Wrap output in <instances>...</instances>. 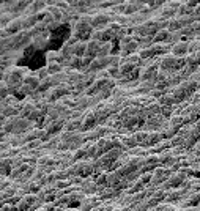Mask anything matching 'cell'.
Here are the masks:
<instances>
[{
	"instance_id": "14",
	"label": "cell",
	"mask_w": 200,
	"mask_h": 211,
	"mask_svg": "<svg viewBox=\"0 0 200 211\" xmlns=\"http://www.w3.org/2000/svg\"><path fill=\"white\" fill-rule=\"evenodd\" d=\"M164 2H165V0H150L147 7H148L150 10H153V8H158V7H161V5H162Z\"/></svg>"
},
{
	"instance_id": "19",
	"label": "cell",
	"mask_w": 200,
	"mask_h": 211,
	"mask_svg": "<svg viewBox=\"0 0 200 211\" xmlns=\"http://www.w3.org/2000/svg\"><path fill=\"white\" fill-rule=\"evenodd\" d=\"M197 69H199V73H200V66H199V68H197Z\"/></svg>"
},
{
	"instance_id": "11",
	"label": "cell",
	"mask_w": 200,
	"mask_h": 211,
	"mask_svg": "<svg viewBox=\"0 0 200 211\" xmlns=\"http://www.w3.org/2000/svg\"><path fill=\"white\" fill-rule=\"evenodd\" d=\"M60 128H62V123H60V121H51V123L46 126V132H47L49 136L55 134V132L60 131Z\"/></svg>"
},
{
	"instance_id": "10",
	"label": "cell",
	"mask_w": 200,
	"mask_h": 211,
	"mask_svg": "<svg viewBox=\"0 0 200 211\" xmlns=\"http://www.w3.org/2000/svg\"><path fill=\"white\" fill-rule=\"evenodd\" d=\"M134 71H136V65H132L129 62H125L123 65H120V73L123 76H128V74L134 73Z\"/></svg>"
},
{
	"instance_id": "4",
	"label": "cell",
	"mask_w": 200,
	"mask_h": 211,
	"mask_svg": "<svg viewBox=\"0 0 200 211\" xmlns=\"http://www.w3.org/2000/svg\"><path fill=\"white\" fill-rule=\"evenodd\" d=\"M47 5V0H32L29 8H27L25 14H38L41 13V11H44V8H46Z\"/></svg>"
},
{
	"instance_id": "6",
	"label": "cell",
	"mask_w": 200,
	"mask_h": 211,
	"mask_svg": "<svg viewBox=\"0 0 200 211\" xmlns=\"http://www.w3.org/2000/svg\"><path fill=\"white\" fill-rule=\"evenodd\" d=\"M172 35H173L172 32H169L167 29H162L153 36V41L154 43H167V41H172Z\"/></svg>"
},
{
	"instance_id": "3",
	"label": "cell",
	"mask_w": 200,
	"mask_h": 211,
	"mask_svg": "<svg viewBox=\"0 0 200 211\" xmlns=\"http://www.w3.org/2000/svg\"><path fill=\"white\" fill-rule=\"evenodd\" d=\"M194 88H196V84L189 80V82H186V84H181V85L176 87L175 90H173V95L181 101V99H185L187 95H189V93L194 91Z\"/></svg>"
},
{
	"instance_id": "13",
	"label": "cell",
	"mask_w": 200,
	"mask_h": 211,
	"mask_svg": "<svg viewBox=\"0 0 200 211\" xmlns=\"http://www.w3.org/2000/svg\"><path fill=\"white\" fill-rule=\"evenodd\" d=\"M47 73L51 74V76H54V74H58L60 73V69H62V63H47Z\"/></svg>"
},
{
	"instance_id": "18",
	"label": "cell",
	"mask_w": 200,
	"mask_h": 211,
	"mask_svg": "<svg viewBox=\"0 0 200 211\" xmlns=\"http://www.w3.org/2000/svg\"><path fill=\"white\" fill-rule=\"evenodd\" d=\"M137 2L140 3V5H148V2H150V0H137Z\"/></svg>"
},
{
	"instance_id": "12",
	"label": "cell",
	"mask_w": 200,
	"mask_h": 211,
	"mask_svg": "<svg viewBox=\"0 0 200 211\" xmlns=\"http://www.w3.org/2000/svg\"><path fill=\"white\" fill-rule=\"evenodd\" d=\"M95 121H96V117H95V114H87L85 115V120H84V125H82V126H84L85 128V129H90V128L93 126V125H95Z\"/></svg>"
},
{
	"instance_id": "7",
	"label": "cell",
	"mask_w": 200,
	"mask_h": 211,
	"mask_svg": "<svg viewBox=\"0 0 200 211\" xmlns=\"http://www.w3.org/2000/svg\"><path fill=\"white\" fill-rule=\"evenodd\" d=\"M187 51H189V46H187L186 41H180L176 43L173 47H172V55H175V57H183Z\"/></svg>"
},
{
	"instance_id": "5",
	"label": "cell",
	"mask_w": 200,
	"mask_h": 211,
	"mask_svg": "<svg viewBox=\"0 0 200 211\" xmlns=\"http://www.w3.org/2000/svg\"><path fill=\"white\" fill-rule=\"evenodd\" d=\"M110 21V16L107 13H101V14H95L92 18V25L95 27V29H104V25L107 24V22Z\"/></svg>"
},
{
	"instance_id": "16",
	"label": "cell",
	"mask_w": 200,
	"mask_h": 211,
	"mask_svg": "<svg viewBox=\"0 0 200 211\" xmlns=\"http://www.w3.org/2000/svg\"><path fill=\"white\" fill-rule=\"evenodd\" d=\"M192 30H194V35H200V21H196L192 24Z\"/></svg>"
},
{
	"instance_id": "9",
	"label": "cell",
	"mask_w": 200,
	"mask_h": 211,
	"mask_svg": "<svg viewBox=\"0 0 200 211\" xmlns=\"http://www.w3.org/2000/svg\"><path fill=\"white\" fill-rule=\"evenodd\" d=\"M85 54H87V43L77 41L74 44V55L76 57H85Z\"/></svg>"
},
{
	"instance_id": "2",
	"label": "cell",
	"mask_w": 200,
	"mask_h": 211,
	"mask_svg": "<svg viewBox=\"0 0 200 211\" xmlns=\"http://www.w3.org/2000/svg\"><path fill=\"white\" fill-rule=\"evenodd\" d=\"M73 90V87H69V85H58V87H54L51 88L47 93H46V98H47V101H55V99H58L60 96H65V95H68V93Z\"/></svg>"
},
{
	"instance_id": "15",
	"label": "cell",
	"mask_w": 200,
	"mask_h": 211,
	"mask_svg": "<svg viewBox=\"0 0 200 211\" xmlns=\"http://www.w3.org/2000/svg\"><path fill=\"white\" fill-rule=\"evenodd\" d=\"M191 16L194 18V21H197V19L200 21V7H196V8H194V10H192V14H191Z\"/></svg>"
},
{
	"instance_id": "1",
	"label": "cell",
	"mask_w": 200,
	"mask_h": 211,
	"mask_svg": "<svg viewBox=\"0 0 200 211\" xmlns=\"http://www.w3.org/2000/svg\"><path fill=\"white\" fill-rule=\"evenodd\" d=\"M24 79L25 77L22 76L21 68H13V69H10L7 74H3V82H7L11 88H18L19 85H22Z\"/></svg>"
},
{
	"instance_id": "8",
	"label": "cell",
	"mask_w": 200,
	"mask_h": 211,
	"mask_svg": "<svg viewBox=\"0 0 200 211\" xmlns=\"http://www.w3.org/2000/svg\"><path fill=\"white\" fill-rule=\"evenodd\" d=\"M47 11L52 14V18L57 21V22H60V21L63 19V14H65V13L57 7V5H49V7H47Z\"/></svg>"
},
{
	"instance_id": "17",
	"label": "cell",
	"mask_w": 200,
	"mask_h": 211,
	"mask_svg": "<svg viewBox=\"0 0 200 211\" xmlns=\"http://www.w3.org/2000/svg\"><path fill=\"white\" fill-rule=\"evenodd\" d=\"M187 5H189L191 8H196V7H199V3H200V0H187L186 2Z\"/></svg>"
}]
</instances>
